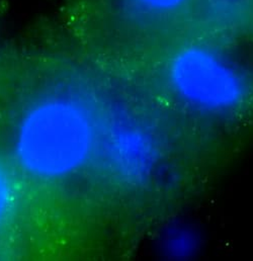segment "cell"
Here are the masks:
<instances>
[{
  "mask_svg": "<svg viewBox=\"0 0 253 261\" xmlns=\"http://www.w3.org/2000/svg\"><path fill=\"white\" fill-rule=\"evenodd\" d=\"M96 128L89 112L65 97L33 107L15 138L21 167L41 179H59L78 171L96 147Z\"/></svg>",
  "mask_w": 253,
  "mask_h": 261,
  "instance_id": "1",
  "label": "cell"
},
{
  "mask_svg": "<svg viewBox=\"0 0 253 261\" xmlns=\"http://www.w3.org/2000/svg\"><path fill=\"white\" fill-rule=\"evenodd\" d=\"M173 92L191 108L215 115L242 108L250 93L245 75L214 50L191 45L180 50L168 67Z\"/></svg>",
  "mask_w": 253,
  "mask_h": 261,
  "instance_id": "2",
  "label": "cell"
},
{
  "mask_svg": "<svg viewBox=\"0 0 253 261\" xmlns=\"http://www.w3.org/2000/svg\"><path fill=\"white\" fill-rule=\"evenodd\" d=\"M105 146L114 171L127 179L144 178L156 161V150L150 137L134 126L123 125L112 129Z\"/></svg>",
  "mask_w": 253,
  "mask_h": 261,
  "instance_id": "3",
  "label": "cell"
},
{
  "mask_svg": "<svg viewBox=\"0 0 253 261\" xmlns=\"http://www.w3.org/2000/svg\"><path fill=\"white\" fill-rule=\"evenodd\" d=\"M197 238L195 233L187 227L178 226L169 229L165 245L169 256L173 258L190 257L196 250Z\"/></svg>",
  "mask_w": 253,
  "mask_h": 261,
  "instance_id": "4",
  "label": "cell"
},
{
  "mask_svg": "<svg viewBox=\"0 0 253 261\" xmlns=\"http://www.w3.org/2000/svg\"><path fill=\"white\" fill-rule=\"evenodd\" d=\"M11 185L7 175L0 168V221H2L8 214L12 203Z\"/></svg>",
  "mask_w": 253,
  "mask_h": 261,
  "instance_id": "5",
  "label": "cell"
},
{
  "mask_svg": "<svg viewBox=\"0 0 253 261\" xmlns=\"http://www.w3.org/2000/svg\"><path fill=\"white\" fill-rule=\"evenodd\" d=\"M187 0H137L145 9L154 12H166L179 8Z\"/></svg>",
  "mask_w": 253,
  "mask_h": 261,
  "instance_id": "6",
  "label": "cell"
}]
</instances>
